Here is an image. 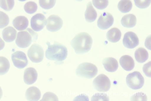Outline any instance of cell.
I'll use <instances>...</instances> for the list:
<instances>
[{"label": "cell", "instance_id": "15", "mask_svg": "<svg viewBox=\"0 0 151 101\" xmlns=\"http://www.w3.org/2000/svg\"><path fill=\"white\" fill-rule=\"evenodd\" d=\"M29 24L28 20L26 17L23 16H18L16 17L13 22V26L19 31L26 29Z\"/></svg>", "mask_w": 151, "mask_h": 101}, {"label": "cell", "instance_id": "9", "mask_svg": "<svg viewBox=\"0 0 151 101\" xmlns=\"http://www.w3.org/2000/svg\"><path fill=\"white\" fill-rule=\"evenodd\" d=\"M12 58L14 66L19 69L24 68L28 63L26 54L22 51L16 52L12 54Z\"/></svg>", "mask_w": 151, "mask_h": 101}, {"label": "cell", "instance_id": "37", "mask_svg": "<svg viewBox=\"0 0 151 101\" xmlns=\"http://www.w3.org/2000/svg\"><path fill=\"white\" fill-rule=\"evenodd\" d=\"M3 95V91L1 87H0V99L1 98Z\"/></svg>", "mask_w": 151, "mask_h": 101}, {"label": "cell", "instance_id": "16", "mask_svg": "<svg viewBox=\"0 0 151 101\" xmlns=\"http://www.w3.org/2000/svg\"><path fill=\"white\" fill-rule=\"evenodd\" d=\"M119 62L123 69L127 71L132 70L135 65L133 59L128 55H124L121 57L119 59Z\"/></svg>", "mask_w": 151, "mask_h": 101}, {"label": "cell", "instance_id": "34", "mask_svg": "<svg viewBox=\"0 0 151 101\" xmlns=\"http://www.w3.org/2000/svg\"><path fill=\"white\" fill-rule=\"evenodd\" d=\"M151 61L148 62L144 64L142 68V70L144 73L147 76L151 77Z\"/></svg>", "mask_w": 151, "mask_h": 101}, {"label": "cell", "instance_id": "33", "mask_svg": "<svg viewBox=\"0 0 151 101\" xmlns=\"http://www.w3.org/2000/svg\"><path fill=\"white\" fill-rule=\"evenodd\" d=\"M40 101H58L57 96L52 92H48L44 95Z\"/></svg>", "mask_w": 151, "mask_h": 101}, {"label": "cell", "instance_id": "14", "mask_svg": "<svg viewBox=\"0 0 151 101\" xmlns=\"http://www.w3.org/2000/svg\"><path fill=\"white\" fill-rule=\"evenodd\" d=\"M102 63L105 70L109 72H114L117 70L118 67L117 61L112 57L105 58L102 61Z\"/></svg>", "mask_w": 151, "mask_h": 101}, {"label": "cell", "instance_id": "36", "mask_svg": "<svg viewBox=\"0 0 151 101\" xmlns=\"http://www.w3.org/2000/svg\"><path fill=\"white\" fill-rule=\"evenodd\" d=\"M5 46V43L2 39L0 38V50L3 49Z\"/></svg>", "mask_w": 151, "mask_h": 101}, {"label": "cell", "instance_id": "27", "mask_svg": "<svg viewBox=\"0 0 151 101\" xmlns=\"http://www.w3.org/2000/svg\"><path fill=\"white\" fill-rule=\"evenodd\" d=\"M24 8L26 13L29 14H32L37 12L38 6L35 2L29 1L25 5Z\"/></svg>", "mask_w": 151, "mask_h": 101}, {"label": "cell", "instance_id": "25", "mask_svg": "<svg viewBox=\"0 0 151 101\" xmlns=\"http://www.w3.org/2000/svg\"><path fill=\"white\" fill-rule=\"evenodd\" d=\"M14 4V0H0V7L6 11L12 10Z\"/></svg>", "mask_w": 151, "mask_h": 101}, {"label": "cell", "instance_id": "19", "mask_svg": "<svg viewBox=\"0 0 151 101\" xmlns=\"http://www.w3.org/2000/svg\"><path fill=\"white\" fill-rule=\"evenodd\" d=\"M85 16L86 21L89 23L94 22L97 18V12L93 7L91 2H89L87 5Z\"/></svg>", "mask_w": 151, "mask_h": 101}, {"label": "cell", "instance_id": "17", "mask_svg": "<svg viewBox=\"0 0 151 101\" xmlns=\"http://www.w3.org/2000/svg\"><path fill=\"white\" fill-rule=\"evenodd\" d=\"M25 97L29 101H38L41 97V92L37 87L35 86L31 87L27 90Z\"/></svg>", "mask_w": 151, "mask_h": 101}, {"label": "cell", "instance_id": "28", "mask_svg": "<svg viewBox=\"0 0 151 101\" xmlns=\"http://www.w3.org/2000/svg\"><path fill=\"white\" fill-rule=\"evenodd\" d=\"M94 6L98 9L101 10L106 9L109 4L108 0H92Z\"/></svg>", "mask_w": 151, "mask_h": 101}, {"label": "cell", "instance_id": "3", "mask_svg": "<svg viewBox=\"0 0 151 101\" xmlns=\"http://www.w3.org/2000/svg\"><path fill=\"white\" fill-rule=\"evenodd\" d=\"M38 38V34L36 32L28 28L18 32L16 43L19 48H26L29 47L32 42H36Z\"/></svg>", "mask_w": 151, "mask_h": 101}, {"label": "cell", "instance_id": "4", "mask_svg": "<svg viewBox=\"0 0 151 101\" xmlns=\"http://www.w3.org/2000/svg\"><path fill=\"white\" fill-rule=\"evenodd\" d=\"M98 72V68L95 65L86 62L80 64L76 70V73L78 76L89 79L94 77Z\"/></svg>", "mask_w": 151, "mask_h": 101}, {"label": "cell", "instance_id": "2", "mask_svg": "<svg viewBox=\"0 0 151 101\" xmlns=\"http://www.w3.org/2000/svg\"><path fill=\"white\" fill-rule=\"evenodd\" d=\"M46 44L48 47L45 52V56L48 59L61 62L66 58L68 51L65 46L55 41L53 45H51L48 41Z\"/></svg>", "mask_w": 151, "mask_h": 101}, {"label": "cell", "instance_id": "11", "mask_svg": "<svg viewBox=\"0 0 151 101\" xmlns=\"http://www.w3.org/2000/svg\"><path fill=\"white\" fill-rule=\"evenodd\" d=\"M122 42L123 45L126 48L133 49L139 45V40L135 33L129 32L124 34Z\"/></svg>", "mask_w": 151, "mask_h": 101}, {"label": "cell", "instance_id": "23", "mask_svg": "<svg viewBox=\"0 0 151 101\" xmlns=\"http://www.w3.org/2000/svg\"><path fill=\"white\" fill-rule=\"evenodd\" d=\"M132 4L130 0H121L118 5L119 10L123 13L129 12L132 9Z\"/></svg>", "mask_w": 151, "mask_h": 101}, {"label": "cell", "instance_id": "8", "mask_svg": "<svg viewBox=\"0 0 151 101\" xmlns=\"http://www.w3.org/2000/svg\"><path fill=\"white\" fill-rule=\"evenodd\" d=\"M63 24L62 20L60 17L56 15H52L48 18L46 26L48 30L55 32L60 30Z\"/></svg>", "mask_w": 151, "mask_h": 101}, {"label": "cell", "instance_id": "24", "mask_svg": "<svg viewBox=\"0 0 151 101\" xmlns=\"http://www.w3.org/2000/svg\"><path fill=\"white\" fill-rule=\"evenodd\" d=\"M10 66L9 62L6 58L0 56V75L7 73L10 69Z\"/></svg>", "mask_w": 151, "mask_h": 101}, {"label": "cell", "instance_id": "35", "mask_svg": "<svg viewBox=\"0 0 151 101\" xmlns=\"http://www.w3.org/2000/svg\"><path fill=\"white\" fill-rule=\"evenodd\" d=\"M145 46L148 49L151 50L150 48V35L148 36L146 39L145 42Z\"/></svg>", "mask_w": 151, "mask_h": 101}, {"label": "cell", "instance_id": "39", "mask_svg": "<svg viewBox=\"0 0 151 101\" xmlns=\"http://www.w3.org/2000/svg\"><path fill=\"white\" fill-rule=\"evenodd\" d=\"M76 1H78L81 2L83 1V0H76Z\"/></svg>", "mask_w": 151, "mask_h": 101}, {"label": "cell", "instance_id": "21", "mask_svg": "<svg viewBox=\"0 0 151 101\" xmlns=\"http://www.w3.org/2000/svg\"><path fill=\"white\" fill-rule=\"evenodd\" d=\"M137 19L136 17L132 14H129L124 16L122 18L121 23L124 27L131 28L136 25Z\"/></svg>", "mask_w": 151, "mask_h": 101}, {"label": "cell", "instance_id": "38", "mask_svg": "<svg viewBox=\"0 0 151 101\" xmlns=\"http://www.w3.org/2000/svg\"><path fill=\"white\" fill-rule=\"evenodd\" d=\"M19 1L21 2H24L27 1V0H19Z\"/></svg>", "mask_w": 151, "mask_h": 101}, {"label": "cell", "instance_id": "30", "mask_svg": "<svg viewBox=\"0 0 151 101\" xmlns=\"http://www.w3.org/2000/svg\"><path fill=\"white\" fill-rule=\"evenodd\" d=\"M135 5L140 9L147 8L150 5L151 0H134Z\"/></svg>", "mask_w": 151, "mask_h": 101}, {"label": "cell", "instance_id": "5", "mask_svg": "<svg viewBox=\"0 0 151 101\" xmlns=\"http://www.w3.org/2000/svg\"><path fill=\"white\" fill-rule=\"evenodd\" d=\"M126 82L129 88L137 90L143 87L144 83V79L139 72L135 71L127 75Z\"/></svg>", "mask_w": 151, "mask_h": 101}, {"label": "cell", "instance_id": "26", "mask_svg": "<svg viewBox=\"0 0 151 101\" xmlns=\"http://www.w3.org/2000/svg\"><path fill=\"white\" fill-rule=\"evenodd\" d=\"M56 0H39L40 7L45 10H49L53 8L55 6Z\"/></svg>", "mask_w": 151, "mask_h": 101}, {"label": "cell", "instance_id": "1", "mask_svg": "<svg viewBox=\"0 0 151 101\" xmlns=\"http://www.w3.org/2000/svg\"><path fill=\"white\" fill-rule=\"evenodd\" d=\"M93 40L87 33H80L76 35L72 40L70 44L75 53L78 54H83L91 50Z\"/></svg>", "mask_w": 151, "mask_h": 101}, {"label": "cell", "instance_id": "32", "mask_svg": "<svg viewBox=\"0 0 151 101\" xmlns=\"http://www.w3.org/2000/svg\"><path fill=\"white\" fill-rule=\"evenodd\" d=\"M147 97L144 93L138 92L133 95L131 97V101H147Z\"/></svg>", "mask_w": 151, "mask_h": 101}, {"label": "cell", "instance_id": "22", "mask_svg": "<svg viewBox=\"0 0 151 101\" xmlns=\"http://www.w3.org/2000/svg\"><path fill=\"white\" fill-rule=\"evenodd\" d=\"M134 57L138 62L142 63L148 59V53L145 49L139 48L136 50L134 53Z\"/></svg>", "mask_w": 151, "mask_h": 101}, {"label": "cell", "instance_id": "20", "mask_svg": "<svg viewBox=\"0 0 151 101\" xmlns=\"http://www.w3.org/2000/svg\"><path fill=\"white\" fill-rule=\"evenodd\" d=\"M122 35L121 32L119 29L116 28H112L107 32L106 37L109 42L116 43L120 39Z\"/></svg>", "mask_w": 151, "mask_h": 101}, {"label": "cell", "instance_id": "7", "mask_svg": "<svg viewBox=\"0 0 151 101\" xmlns=\"http://www.w3.org/2000/svg\"><path fill=\"white\" fill-rule=\"evenodd\" d=\"M27 54L30 60L33 62L39 63L43 59L44 52L42 48L37 44H33L29 50Z\"/></svg>", "mask_w": 151, "mask_h": 101}, {"label": "cell", "instance_id": "18", "mask_svg": "<svg viewBox=\"0 0 151 101\" xmlns=\"http://www.w3.org/2000/svg\"><path fill=\"white\" fill-rule=\"evenodd\" d=\"M17 32L12 27H8L4 29L2 32V35L4 40L7 43L14 41L16 39Z\"/></svg>", "mask_w": 151, "mask_h": 101}, {"label": "cell", "instance_id": "31", "mask_svg": "<svg viewBox=\"0 0 151 101\" xmlns=\"http://www.w3.org/2000/svg\"><path fill=\"white\" fill-rule=\"evenodd\" d=\"M109 100L108 96L105 93H97L95 94L91 97V101H105Z\"/></svg>", "mask_w": 151, "mask_h": 101}, {"label": "cell", "instance_id": "10", "mask_svg": "<svg viewBox=\"0 0 151 101\" xmlns=\"http://www.w3.org/2000/svg\"><path fill=\"white\" fill-rule=\"evenodd\" d=\"M45 16L42 14H38L33 16L31 20V26L32 29L36 32L42 30L46 24Z\"/></svg>", "mask_w": 151, "mask_h": 101}, {"label": "cell", "instance_id": "29", "mask_svg": "<svg viewBox=\"0 0 151 101\" xmlns=\"http://www.w3.org/2000/svg\"><path fill=\"white\" fill-rule=\"evenodd\" d=\"M9 23V19L8 15L5 13L0 11V29L7 27Z\"/></svg>", "mask_w": 151, "mask_h": 101}, {"label": "cell", "instance_id": "13", "mask_svg": "<svg viewBox=\"0 0 151 101\" xmlns=\"http://www.w3.org/2000/svg\"><path fill=\"white\" fill-rule=\"evenodd\" d=\"M38 77V73L34 68L29 67L24 71V79L25 83L28 85H31L35 83Z\"/></svg>", "mask_w": 151, "mask_h": 101}, {"label": "cell", "instance_id": "6", "mask_svg": "<svg viewBox=\"0 0 151 101\" xmlns=\"http://www.w3.org/2000/svg\"><path fill=\"white\" fill-rule=\"evenodd\" d=\"M94 89L100 92H105L109 91L111 86L110 81L105 75L101 74L94 79L93 82Z\"/></svg>", "mask_w": 151, "mask_h": 101}, {"label": "cell", "instance_id": "12", "mask_svg": "<svg viewBox=\"0 0 151 101\" xmlns=\"http://www.w3.org/2000/svg\"><path fill=\"white\" fill-rule=\"evenodd\" d=\"M114 22V18L111 14L104 12L100 16L98 20L97 26L101 30H106L112 25Z\"/></svg>", "mask_w": 151, "mask_h": 101}]
</instances>
